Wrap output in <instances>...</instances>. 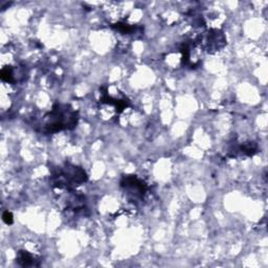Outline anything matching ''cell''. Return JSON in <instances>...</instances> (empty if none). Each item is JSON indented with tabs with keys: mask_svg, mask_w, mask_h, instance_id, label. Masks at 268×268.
Here are the masks:
<instances>
[{
	"mask_svg": "<svg viewBox=\"0 0 268 268\" xmlns=\"http://www.w3.org/2000/svg\"><path fill=\"white\" fill-rule=\"evenodd\" d=\"M198 44L204 47L207 53L218 51L226 44V39L223 32L219 30H210L205 35L199 36Z\"/></svg>",
	"mask_w": 268,
	"mask_h": 268,
	"instance_id": "3957f363",
	"label": "cell"
},
{
	"mask_svg": "<svg viewBox=\"0 0 268 268\" xmlns=\"http://www.w3.org/2000/svg\"><path fill=\"white\" fill-rule=\"evenodd\" d=\"M85 205V197L82 195H74L73 197H71L68 200V205L67 207L70 208V210L73 211H80L84 207Z\"/></svg>",
	"mask_w": 268,
	"mask_h": 268,
	"instance_id": "52a82bcc",
	"label": "cell"
},
{
	"mask_svg": "<svg viewBox=\"0 0 268 268\" xmlns=\"http://www.w3.org/2000/svg\"><path fill=\"white\" fill-rule=\"evenodd\" d=\"M2 220H3L4 223H6V224H12L13 222H14V218H13V215L9 211H6V212L3 213Z\"/></svg>",
	"mask_w": 268,
	"mask_h": 268,
	"instance_id": "30bf717a",
	"label": "cell"
},
{
	"mask_svg": "<svg viewBox=\"0 0 268 268\" xmlns=\"http://www.w3.org/2000/svg\"><path fill=\"white\" fill-rule=\"evenodd\" d=\"M105 91L102 93V97H101V103L103 104H107V105L114 106L117 112H122L124 109H126L129 106V101L127 99H115V97H112L111 95H108L106 88Z\"/></svg>",
	"mask_w": 268,
	"mask_h": 268,
	"instance_id": "5b68a950",
	"label": "cell"
},
{
	"mask_svg": "<svg viewBox=\"0 0 268 268\" xmlns=\"http://www.w3.org/2000/svg\"><path fill=\"white\" fill-rule=\"evenodd\" d=\"M0 77H1V80L6 83H14L15 78H14V71H13L12 67H4L1 69V73H0Z\"/></svg>",
	"mask_w": 268,
	"mask_h": 268,
	"instance_id": "9c48e42d",
	"label": "cell"
},
{
	"mask_svg": "<svg viewBox=\"0 0 268 268\" xmlns=\"http://www.w3.org/2000/svg\"><path fill=\"white\" fill-rule=\"evenodd\" d=\"M88 176L84 169L71 163L57 168L51 174V182L54 187L59 189H71L86 182Z\"/></svg>",
	"mask_w": 268,
	"mask_h": 268,
	"instance_id": "7a4b0ae2",
	"label": "cell"
},
{
	"mask_svg": "<svg viewBox=\"0 0 268 268\" xmlns=\"http://www.w3.org/2000/svg\"><path fill=\"white\" fill-rule=\"evenodd\" d=\"M112 28L115 29L117 32H122V34H131V32L135 31V27H133V25L124 23V22L115 23L112 25Z\"/></svg>",
	"mask_w": 268,
	"mask_h": 268,
	"instance_id": "ba28073f",
	"label": "cell"
},
{
	"mask_svg": "<svg viewBox=\"0 0 268 268\" xmlns=\"http://www.w3.org/2000/svg\"><path fill=\"white\" fill-rule=\"evenodd\" d=\"M121 187L135 198H143L147 192V185L135 175H125L121 180Z\"/></svg>",
	"mask_w": 268,
	"mask_h": 268,
	"instance_id": "277c9868",
	"label": "cell"
},
{
	"mask_svg": "<svg viewBox=\"0 0 268 268\" xmlns=\"http://www.w3.org/2000/svg\"><path fill=\"white\" fill-rule=\"evenodd\" d=\"M79 122V113L67 104H56L49 112L44 115L43 131L57 133L63 130L74 129Z\"/></svg>",
	"mask_w": 268,
	"mask_h": 268,
	"instance_id": "6da1fadb",
	"label": "cell"
},
{
	"mask_svg": "<svg viewBox=\"0 0 268 268\" xmlns=\"http://www.w3.org/2000/svg\"><path fill=\"white\" fill-rule=\"evenodd\" d=\"M17 262L18 264L22 267H31V266H39V263L37 262V258L32 256L27 251H19L17 253Z\"/></svg>",
	"mask_w": 268,
	"mask_h": 268,
	"instance_id": "8992f818",
	"label": "cell"
}]
</instances>
